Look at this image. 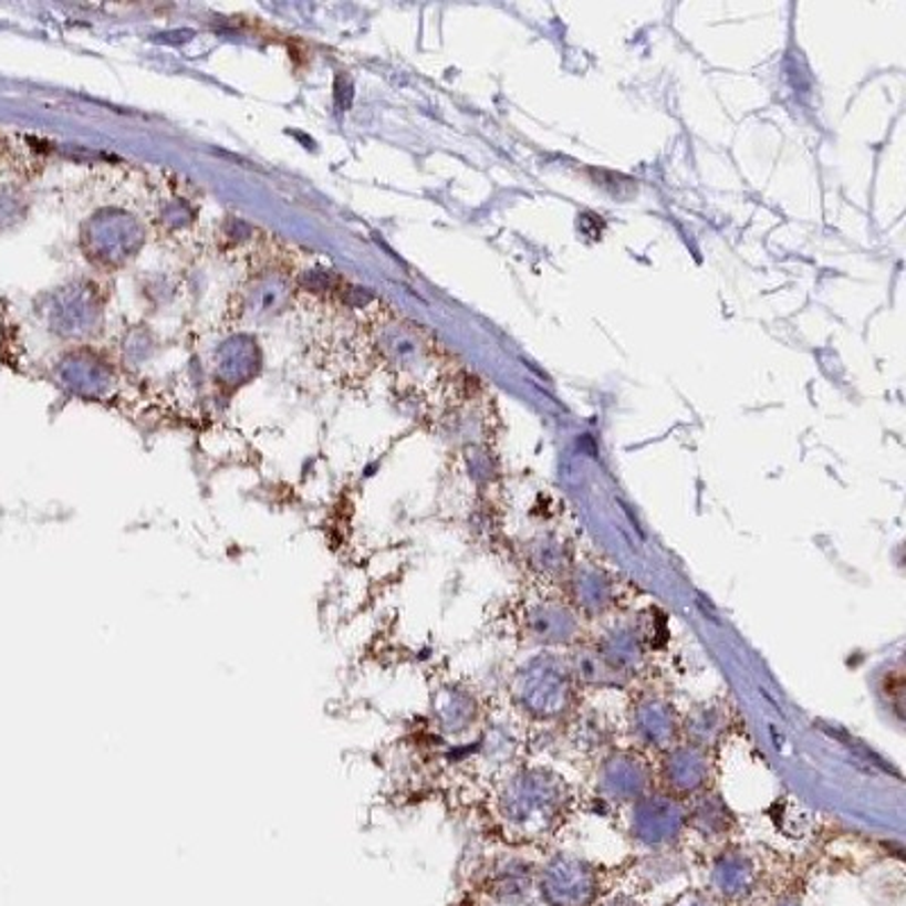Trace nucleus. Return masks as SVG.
Masks as SVG:
<instances>
[{"label": "nucleus", "mask_w": 906, "mask_h": 906, "mask_svg": "<svg viewBox=\"0 0 906 906\" xmlns=\"http://www.w3.org/2000/svg\"><path fill=\"white\" fill-rule=\"evenodd\" d=\"M544 891L558 906H585L594 895V879L581 864L558 862L544 877Z\"/></svg>", "instance_id": "nucleus-1"}, {"label": "nucleus", "mask_w": 906, "mask_h": 906, "mask_svg": "<svg viewBox=\"0 0 906 906\" xmlns=\"http://www.w3.org/2000/svg\"><path fill=\"white\" fill-rule=\"evenodd\" d=\"M714 879L726 895H741L750 886V871L741 862L723 864Z\"/></svg>", "instance_id": "nucleus-2"}, {"label": "nucleus", "mask_w": 906, "mask_h": 906, "mask_svg": "<svg viewBox=\"0 0 906 906\" xmlns=\"http://www.w3.org/2000/svg\"><path fill=\"white\" fill-rule=\"evenodd\" d=\"M689 906H707V904H689Z\"/></svg>", "instance_id": "nucleus-3"}]
</instances>
